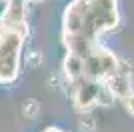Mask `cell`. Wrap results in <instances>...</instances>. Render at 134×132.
<instances>
[{"label": "cell", "mask_w": 134, "mask_h": 132, "mask_svg": "<svg viewBox=\"0 0 134 132\" xmlns=\"http://www.w3.org/2000/svg\"><path fill=\"white\" fill-rule=\"evenodd\" d=\"M80 126L82 128H86L88 126V130H94V120H92V116H86V118H82V120H80Z\"/></svg>", "instance_id": "cell-3"}, {"label": "cell", "mask_w": 134, "mask_h": 132, "mask_svg": "<svg viewBox=\"0 0 134 132\" xmlns=\"http://www.w3.org/2000/svg\"><path fill=\"white\" fill-rule=\"evenodd\" d=\"M34 2H40V0H34Z\"/></svg>", "instance_id": "cell-5"}, {"label": "cell", "mask_w": 134, "mask_h": 132, "mask_svg": "<svg viewBox=\"0 0 134 132\" xmlns=\"http://www.w3.org/2000/svg\"><path fill=\"white\" fill-rule=\"evenodd\" d=\"M42 62V54H40L38 50H32L30 54H28V64L30 66H38Z\"/></svg>", "instance_id": "cell-2"}, {"label": "cell", "mask_w": 134, "mask_h": 132, "mask_svg": "<svg viewBox=\"0 0 134 132\" xmlns=\"http://www.w3.org/2000/svg\"><path fill=\"white\" fill-rule=\"evenodd\" d=\"M124 104H126V108L134 114V94H128V96L124 98Z\"/></svg>", "instance_id": "cell-4"}, {"label": "cell", "mask_w": 134, "mask_h": 132, "mask_svg": "<svg viewBox=\"0 0 134 132\" xmlns=\"http://www.w3.org/2000/svg\"><path fill=\"white\" fill-rule=\"evenodd\" d=\"M22 112H24V116H28V118H34V116L40 112V104L36 102V100H26L22 104Z\"/></svg>", "instance_id": "cell-1"}]
</instances>
